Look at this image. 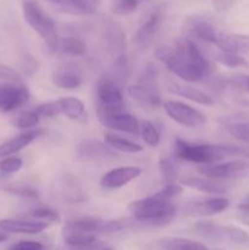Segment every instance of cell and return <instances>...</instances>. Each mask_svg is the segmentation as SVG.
I'll list each match as a JSON object with an SVG mask.
<instances>
[{"instance_id":"1","label":"cell","mask_w":249,"mask_h":250,"mask_svg":"<svg viewBox=\"0 0 249 250\" xmlns=\"http://www.w3.org/2000/svg\"><path fill=\"white\" fill-rule=\"evenodd\" d=\"M156 56L168 71L188 83L207 80L214 72L212 63L190 38L178 39L172 48L159 49Z\"/></svg>"},{"instance_id":"2","label":"cell","mask_w":249,"mask_h":250,"mask_svg":"<svg viewBox=\"0 0 249 250\" xmlns=\"http://www.w3.org/2000/svg\"><path fill=\"white\" fill-rule=\"evenodd\" d=\"M182 190V186L176 182L166 183L155 194L131 202L127 209L137 221L154 226H165L175 219L177 209L172 204V199Z\"/></svg>"},{"instance_id":"3","label":"cell","mask_w":249,"mask_h":250,"mask_svg":"<svg viewBox=\"0 0 249 250\" xmlns=\"http://www.w3.org/2000/svg\"><path fill=\"white\" fill-rule=\"evenodd\" d=\"M124 229L120 221L95 217H80L66 222L62 227V239L67 247H81L98 241L99 234H110Z\"/></svg>"},{"instance_id":"4","label":"cell","mask_w":249,"mask_h":250,"mask_svg":"<svg viewBox=\"0 0 249 250\" xmlns=\"http://www.w3.org/2000/svg\"><path fill=\"white\" fill-rule=\"evenodd\" d=\"M173 155L180 160L199 165L216 164L228 156L224 144H192L178 138L173 143Z\"/></svg>"},{"instance_id":"5","label":"cell","mask_w":249,"mask_h":250,"mask_svg":"<svg viewBox=\"0 0 249 250\" xmlns=\"http://www.w3.org/2000/svg\"><path fill=\"white\" fill-rule=\"evenodd\" d=\"M24 21L36 33L41 36L50 53H56L59 44L58 32L53 20L32 0H24L22 5Z\"/></svg>"},{"instance_id":"6","label":"cell","mask_w":249,"mask_h":250,"mask_svg":"<svg viewBox=\"0 0 249 250\" xmlns=\"http://www.w3.org/2000/svg\"><path fill=\"white\" fill-rule=\"evenodd\" d=\"M95 97L98 115L124 111L121 85L111 76H103L98 80L95 85Z\"/></svg>"},{"instance_id":"7","label":"cell","mask_w":249,"mask_h":250,"mask_svg":"<svg viewBox=\"0 0 249 250\" xmlns=\"http://www.w3.org/2000/svg\"><path fill=\"white\" fill-rule=\"evenodd\" d=\"M163 107L167 116L180 124L181 126L195 128V127L203 126L207 122V117L199 110L194 109L185 103L167 100V102L163 103Z\"/></svg>"},{"instance_id":"8","label":"cell","mask_w":249,"mask_h":250,"mask_svg":"<svg viewBox=\"0 0 249 250\" xmlns=\"http://www.w3.org/2000/svg\"><path fill=\"white\" fill-rule=\"evenodd\" d=\"M198 172L207 178L217 181H226L231 178L243 177L249 173V163L247 161H229L222 164H210V165H199Z\"/></svg>"},{"instance_id":"9","label":"cell","mask_w":249,"mask_h":250,"mask_svg":"<svg viewBox=\"0 0 249 250\" xmlns=\"http://www.w3.org/2000/svg\"><path fill=\"white\" fill-rule=\"evenodd\" d=\"M104 42L107 53L111 56L112 62L127 58L126 37L121 24L109 19L104 23Z\"/></svg>"},{"instance_id":"10","label":"cell","mask_w":249,"mask_h":250,"mask_svg":"<svg viewBox=\"0 0 249 250\" xmlns=\"http://www.w3.org/2000/svg\"><path fill=\"white\" fill-rule=\"evenodd\" d=\"M29 92L22 83L0 84V112H11L26 104Z\"/></svg>"},{"instance_id":"11","label":"cell","mask_w":249,"mask_h":250,"mask_svg":"<svg viewBox=\"0 0 249 250\" xmlns=\"http://www.w3.org/2000/svg\"><path fill=\"white\" fill-rule=\"evenodd\" d=\"M51 81L61 89L72 90L81 87L83 83V72L78 65L73 62H63L54 68Z\"/></svg>"},{"instance_id":"12","label":"cell","mask_w":249,"mask_h":250,"mask_svg":"<svg viewBox=\"0 0 249 250\" xmlns=\"http://www.w3.org/2000/svg\"><path fill=\"white\" fill-rule=\"evenodd\" d=\"M53 193L55 197L71 204L83 203L87 199V193L83 190L80 183L73 176L63 175L53 185Z\"/></svg>"},{"instance_id":"13","label":"cell","mask_w":249,"mask_h":250,"mask_svg":"<svg viewBox=\"0 0 249 250\" xmlns=\"http://www.w3.org/2000/svg\"><path fill=\"white\" fill-rule=\"evenodd\" d=\"M164 21V14L160 9H156L146 17L145 21L139 26L133 36V42L138 48L143 49L150 45L153 39L160 31Z\"/></svg>"},{"instance_id":"14","label":"cell","mask_w":249,"mask_h":250,"mask_svg":"<svg viewBox=\"0 0 249 250\" xmlns=\"http://www.w3.org/2000/svg\"><path fill=\"white\" fill-rule=\"evenodd\" d=\"M77 156L82 161L89 163H102L115 158V151L107 146L95 139H87L80 143L77 148Z\"/></svg>"},{"instance_id":"15","label":"cell","mask_w":249,"mask_h":250,"mask_svg":"<svg viewBox=\"0 0 249 250\" xmlns=\"http://www.w3.org/2000/svg\"><path fill=\"white\" fill-rule=\"evenodd\" d=\"M98 119L102 122L103 126L106 127V128L133 134V136L139 134V121L133 115L127 114L126 111L98 115Z\"/></svg>"},{"instance_id":"16","label":"cell","mask_w":249,"mask_h":250,"mask_svg":"<svg viewBox=\"0 0 249 250\" xmlns=\"http://www.w3.org/2000/svg\"><path fill=\"white\" fill-rule=\"evenodd\" d=\"M141 173L142 170L138 166H120L107 171L100 178V186L105 189H117L136 180L141 176Z\"/></svg>"},{"instance_id":"17","label":"cell","mask_w":249,"mask_h":250,"mask_svg":"<svg viewBox=\"0 0 249 250\" xmlns=\"http://www.w3.org/2000/svg\"><path fill=\"white\" fill-rule=\"evenodd\" d=\"M185 31L188 38H197L199 41L214 44L217 33L216 28L210 21L202 16H190L185 22Z\"/></svg>"},{"instance_id":"18","label":"cell","mask_w":249,"mask_h":250,"mask_svg":"<svg viewBox=\"0 0 249 250\" xmlns=\"http://www.w3.org/2000/svg\"><path fill=\"white\" fill-rule=\"evenodd\" d=\"M214 45H216L220 51L241 55L249 53V36L231 32H219Z\"/></svg>"},{"instance_id":"19","label":"cell","mask_w":249,"mask_h":250,"mask_svg":"<svg viewBox=\"0 0 249 250\" xmlns=\"http://www.w3.org/2000/svg\"><path fill=\"white\" fill-rule=\"evenodd\" d=\"M49 224L34 220H16V219H2L0 220V229L7 233L19 234H38L45 231Z\"/></svg>"},{"instance_id":"20","label":"cell","mask_w":249,"mask_h":250,"mask_svg":"<svg viewBox=\"0 0 249 250\" xmlns=\"http://www.w3.org/2000/svg\"><path fill=\"white\" fill-rule=\"evenodd\" d=\"M229 203L224 197H212L204 200H198L187 207L186 212L198 216H211L220 214L228 208Z\"/></svg>"},{"instance_id":"21","label":"cell","mask_w":249,"mask_h":250,"mask_svg":"<svg viewBox=\"0 0 249 250\" xmlns=\"http://www.w3.org/2000/svg\"><path fill=\"white\" fill-rule=\"evenodd\" d=\"M167 90L173 93V94L186 98V99L190 100V102L197 103V104L205 105V106H210V105L214 104V100L210 97V94H208L203 89L193 87V85L182 84V83L171 81V82L167 83Z\"/></svg>"},{"instance_id":"22","label":"cell","mask_w":249,"mask_h":250,"mask_svg":"<svg viewBox=\"0 0 249 250\" xmlns=\"http://www.w3.org/2000/svg\"><path fill=\"white\" fill-rule=\"evenodd\" d=\"M182 186L198 190L203 193H210V194H222L229 189V185L225 181L211 180V178H200L188 176L181 180Z\"/></svg>"},{"instance_id":"23","label":"cell","mask_w":249,"mask_h":250,"mask_svg":"<svg viewBox=\"0 0 249 250\" xmlns=\"http://www.w3.org/2000/svg\"><path fill=\"white\" fill-rule=\"evenodd\" d=\"M56 102H58L59 109H60V114L65 115L67 119L78 122V124L87 122V110H85L84 104L80 99L73 97H65L60 98Z\"/></svg>"},{"instance_id":"24","label":"cell","mask_w":249,"mask_h":250,"mask_svg":"<svg viewBox=\"0 0 249 250\" xmlns=\"http://www.w3.org/2000/svg\"><path fill=\"white\" fill-rule=\"evenodd\" d=\"M42 134V131H28L24 132V133L19 134V136L14 137L10 141L5 142L0 146V158H7L10 155H14V154L19 153L20 150H22L23 148H26L27 146L32 143L33 141H36L39 136Z\"/></svg>"},{"instance_id":"25","label":"cell","mask_w":249,"mask_h":250,"mask_svg":"<svg viewBox=\"0 0 249 250\" xmlns=\"http://www.w3.org/2000/svg\"><path fill=\"white\" fill-rule=\"evenodd\" d=\"M58 51L67 56H83L87 53V43L78 37H65L59 39Z\"/></svg>"},{"instance_id":"26","label":"cell","mask_w":249,"mask_h":250,"mask_svg":"<svg viewBox=\"0 0 249 250\" xmlns=\"http://www.w3.org/2000/svg\"><path fill=\"white\" fill-rule=\"evenodd\" d=\"M139 84L150 94V97L155 100L156 104L161 105V97L160 90H159L158 77H156V70L154 68L153 65L148 63L144 67L143 76H142V81Z\"/></svg>"},{"instance_id":"27","label":"cell","mask_w":249,"mask_h":250,"mask_svg":"<svg viewBox=\"0 0 249 250\" xmlns=\"http://www.w3.org/2000/svg\"><path fill=\"white\" fill-rule=\"evenodd\" d=\"M160 247L164 250H210L207 246L193 239L180 238H165L160 242Z\"/></svg>"},{"instance_id":"28","label":"cell","mask_w":249,"mask_h":250,"mask_svg":"<svg viewBox=\"0 0 249 250\" xmlns=\"http://www.w3.org/2000/svg\"><path fill=\"white\" fill-rule=\"evenodd\" d=\"M105 143L112 149V150L121 151V153L127 154H136L141 153L143 150V146H139L138 143L129 141V139L122 138V137L115 136V134L107 133L105 134Z\"/></svg>"},{"instance_id":"29","label":"cell","mask_w":249,"mask_h":250,"mask_svg":"<svg viewBox=\"0 0 249 250\" xmlns=\"http://www.w3.org/2000/svg\"><path fill=\"white\" fill-rule=\"evenodd\" d=\"M195 233L198 236L203 237L204 239H208L210 242H221L225 241L224 229L222 226L214 224V222H197L193 227Z\"/></svg>"},{"instance_id":"30","label":"cell","mask_w":249,"mask_h":250,"mask_svg":"<svg viewBox=\"0 0 249 250\" xmlns=\"http://www.w3.org/2000/svg\"><path fill=\"white\" fill-rule=\"evenodd\" d=\"M225 129L244 144H249V121L244 120H228L225 121Z\"/></svg>"},{"instance_id":"31","label":"cell","mask_w":249,"mask_h":250,"mask_svg":"<svg viewBox=\"0 0 249 250\" xmlns=\"http://www.w3.org/2000/svg\"><path fill=\"white\" fill-rule=\"evenodd\" d=\"M175 159V155L173 158L170 155H161L160 161H159L161 177L166 183H175L176 178H177L178 165Z\"/></svg>"},{"instance_id":"32","label":"cell","mask_w":249,"mask_h":250,"mask_svg":"<svg viewBox=\"0 0 249 250\" xmlns=\"http://www.w3.org/2000/svg\"><path fill=\"white\" fill-rule=\"evenodd\" d=\"M39 120H41V117L34 110H24V111L19 112L16 116L12 117L11 124L17 128L27 129L37 126L39 124Z\"/></svg>"},{"instance_id":"33","label":"cell","mask_w":249,"mask_h":250,"mask_svg":"<svg viewBox=\"0 0 249 250\" xmlns=\"http://www.w3.org/2000/svg\"><path fill=\"white\" fill-rule=\"evenodd\" d=\"M139 134L149 146H156L160 143V134H159L158 129L148 120H143L139 122Z\"/></svg>"},{"instance_id":"34","label":"cell","mask_w":249,"mask_h":250,"mask_svg":"<svg viewBox=\"0 0 249 250\" xmlns=\"http://www.w3.org/2000/svg\"><path fill=\"white\" fill-rule=\"evenodd\" d=\"M127 93L129 94V97L133 98L137 103H139L141 105L146 107H158L159 105L156 104L155 100L150 97L148 92L142 87L141 84H133V85H129L127 88Z\"/></svg>"},{"instance_id":"35","label":"cell","mask_w":249,"mask_h":250,"mask_svg":"<svg viewBox=\"0 0 249 250\" xmlns=\"http://www.w3.org/2000/svg\"><path fill=\"white\" fill-rule=\"evenodd\" d=\"M112 14L117 16H127L133 14L138 7V0H109Z\"/></svg>"},{"instance_id":"36","label":"cell","mask_w":249,"mask_h":250,"mask_svg":"<svg viewBox=\"0 0 249 250\" xmlns=\"http://www.w3.org/2000/svg\"><path fill=\"white\" fill-rule=\"evenodd\" d=\"M215 60L221 65L227 66V67H243L247 66V61L243 56L237 55V54L225 53V51H219L215 54Z\"/></svg>"},{"instance_id":"37","label":"cell","mask_w":249,"mask_h":250,"mask_svg":"<svg viewBox=\"0 0 249 250\" xmlns=\"http://www.w3.org/2000/svg\"><path fill=\"white\" fill-rule=\"evenodd\" d=\"M31 219H33L34 221H41V222H46V224H50V222H58L60 221V216H59L58 212L55 210H53L51 208L46 207H41L34 209L31 212Z\"/></svg>"},{"instance_id":"38","label":"cell","mask_w":249,"mask_h":250,"mask_svg":"<svg viewBox=\"0 0 249 250\" xmlns=\"http://www.w3.org/2000/svg\"><path fill=\"white\" fill-rule=\"evenodd\" d=\"M51 6L55 7L58 11L63 12V14L68 15H77L81 16L83 15L82 10L78 6L77 1L76 0H46Z\"/></svg>"},{"instance_id":"39","label":"cell","mask_w":249,"mask_h":250,"mask_svg":"<svg viewBox=\"0 0 249 250\" xmlns=\"http://www.w3.org/2000/svg\"><path fill=\"white\" fill-rule=\"evenodd\" d=\"M222 229H224L225 239H227V241L237 244L249 243V234L243 229L234 226H222Z\"/></svg>"},{"instance_id":"40","label":"cell","mask_w":249,"mask_h":250,"mask_svg":"<svg viewBox=\"0 0 249 250\" xmlns=\"http://www.w3.org/2000/svg\"><path fill=\"white\" fill-rule=\"evenodd\" d=\"M23 166V160L19 156H7L0 161V171L4 173H15Z\"/></svg>"},{"instance_id":"41","label":"cell","mask_w":249,"mask_h":250,"mask_svg":"<svg viewBox=\"0 0 249 250\" xmlns=\"http://www.w3.org/2000/svg\"><path fill=\"white\" fill-rule=\"evenodd\" d=\"M34 111L38 114L39 117H46V119H50V117H55L58 115H60V109H59V105L56 100L55 102H48L38 105L34 109Z\"/></svg>"},{"instance_id":"42","label":"cell","mask_w":249,"mask_h":250,"mask_svg":"<svg viewBox=\"0 0 249 250\" xmlns=\"http://www.w3.org/2000/svg\"><path fill=\"white\" fill-rule=\"evenodd\" d=\"M224 148L228 156H242L249 159V144L237 146V144H224Z\"/></svg>"},{"instance_id":"43","label":"cell","mask_w":249,"mask_h":250,"mask_svg":"<svg viewBox=\"0 0 249 250\" xmlns=\"http://www.w3.org/2000/svg\"><path fill=\"white\" fill-rule=\"evenodd\" d=\"M0 80H5L9 83H21L19 72L4 63H0Z\"/></svg>"},{"instance_id":"44","label":"cell","mask_w":249,"mask_h":250,"mask_svg":"<svg viewBox=\"0 0 249 250\" xmlns=\"http://www.w3.org/2000/svg\"><path fill=\"white\" fill-rule=\"evenodd\" d=\"M43 244L36 241H20L12 244L9 250H43Z\"/></svg>"},{"instance_id":"45","label":"cell","mask_w":249,"mask_h":250,"mask_svg":"<svg viewBox=\"0 0 249 250\" xmlns=\"http://www.w3.org/2000/svg\"><path fill=\"white\" fill-rule=\"evenodd\" d=\"M61 250H112V248L110 246H107L106 243L100 241H95L90 244H85V246H81V247H67L66 246L65 248Z\"/></svg>"},{"instance_id":"46","label":"cell","mask_w":249,"mask_h":250,"mask_svg":"<svg viewBox=\"0 0 249 250\" xmlns=\"http://www.w3.org/2000/svg\"><path fill=\"white\" fill-rule=\"evenodd\" d=\"M217 12H226L234 6L238 0H210Z\"/></svg>"},{"instance_id":"47","label":"cell","mask_w":249,"mask_h":250,"mask_svg":"<svg viewBox=\"0 0 249 250\" xmlns=\"http://www.w3.org/2000/svg\"><path fill=\"white\" fill-rule=\"evenodd\" d=\"M231 83L234 87L249 93V76L247 75H237L231 78Z\"/></svg>"},{"instance_id":"48","label":"cell","mask_w":249,"mask_h":250,"mask_svg":"<svg viewBox=\"0 0 249 250\" xmlns=\"http://www.w3.org/2000/svg\"><path fill=\"white\" fill-rule=\"evenodd\" d=\"M9 192H11L12 194L19 195V197H23V198H37L38 197V192H36L32 188H12V189H9Z\"/></svg>"},{"instance_id":"49","label":"cell","mask_w":249,"mask_h":250,"mask_svg":"<svg viewBox=\"0 0 249 250\" xmlns=\"http://www.w3.org/2000/svg\"><path fill=\"white\" fill-rule=\"evenodd\" d=\"M237 220L246 226H249V210H238Z\"/></svg>"},{"instance_id":"50","label":"cell","mask_w":249,"mask_h":250,"mask_svg":"<svg viewBox=\"0 0 249 250\" xmlns=\"http://www.w3.org/2000/svg\"><path fill=\"white\" fill-rule=\"evenodd\" d=\"M237 209L238 210H249V194L246 195L241 202L237 205Z\"/></svg>"},{"instance_id":"51","label":"cell","mask_w":249,"mask_h":250,"mask_svg":"<svg viewBox=\"0 0 249 250\" xmlns=\"http://www.w3.org/2000/svg\"><path fill=\"white\" fill-rule=\"evenodd\" d=\"M7 239V234L4 233V232L0 231V244L2 243V242H5Z\"/></svg>"}]
</instances>
